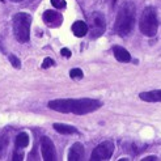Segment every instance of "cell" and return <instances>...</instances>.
<instances>
[{"label":"cell","mask_w":161,"mask_h":161,"mask_svg":"<svg viewBox=\"0 0 161 161\" xmlns=\"http://www.w3.org/2000/svg\"><path fill=\"white\" fill-rule=\"evenodd\" d=\"M8 143H9V140H8V136H5L4 134L0 135V155L4 152V149L7 148Z\"/></svg>","instance_id":"15"},{"label":"cell","mask_w":161,"mask_h":161,"mask_svg":"<svg viewBox=\"0 0 161 161\" xmlns=\"http://www.w3.org/2000/svg\"><path fill=\"white\" fill-rule=\"evenodd\" d=\"M140 31L147 37H153L157 33L158 29V19H157V11L153 7H147L143 11L140 22H139Z\"/></svg>","instance_id":"4"},{"label":"cell","mask_w":161,"mask_h":161,"mask_svg":"<svg viewBox=\"0 0 161 161\" xmlns=\"http://www.w3.org/2000/svg\"><path fill=\"white\" fill-rule=\"evenodd\" d=\"M113 53H114L115 59L118 62H120V63H128V62H131L130 53H128L126 49H123V47L114 46V47H113Z\"/></svg>","instance_id":"10"},{"label":"cell","mask_w":161,"mask_h":161,"mask_svg":"<svg viewBox=\"0 0 161 161\" xmlns=\"http://www.w3.org/2000/svg\"><path fill=\"white\" fill-rule=\"evenodd\" d=\"M47 106L51 110L64 113V114L72 113V114L76 115H84L100 109L102 106V102L94 98H62L50 101L47 103Z\"/></svg>","instance_id":"1"},{"label":"cell","mask_w":161,"mask_h":161,"mask_svg":"<svg viewBox=\"0 0 161 161\" xmlns=\"http://www.w3.org/2000/svg\"><path fill=\"white\" fill-rule=\"evenodd\" d=\"M41 152H42V157L45 161H55L56 160L55 146L51 142V139L47 138V136H43L41 139Z\"/></svg>","instance_id":"7"},{"label":"cell","mask_w":161,"mask_h":161,"mask_svg":"<svg viewBox=\"0 0 161 161\" xmlns=\"http://www.w3.org/2000/svg\"><path fill=\"white\" fill-rule=\"evenodd\" d=\"M69 76L72 79H83L84 74H83V71L80 69V68H74V69L69 71Z\"/></svg>","instance_id":"16"},{"label":"cell","mask_w":161,"mask_h":161,"mask_svg":"<svg viewBox=\"0 0 161 161\" xmlns=\"http://www.w3.org/2000/svg\"><path fill=\"white\" fill-rule=\"evenodd\" d=\"M54 64H55V63H54V60H53L51 58H46V59L43 60V63H42V68H45V69H46V68H50V67L54 66Z\"/></svg>","instance_id":"20"},{"label":"cell","mask_w":161,"mask_h":161,"mask_svg":"<svg viewBox=\"0 0 161 161\" xmlns=\"http://www.w3.org/2000/svg\"><path fill=\"white\" fill-rule=\"evenodd\" d=\"M60 54H62L63 56H66V58H71V55H72V54H71V51H69L68 49H66V47L60 50Z\"/></svg>","instance_id":"21"},{"label":"cell","mask_w":161,"mask_h":161,"mask_svg":"<svg viewBox=\"0 0 161 161\" xmlns=\"http://www.w3.org/2000/svg\"><path fill=\"white\" fill-rule=\"evenodd\" d=\"M8 58H9V62H11V64H12V66H13L14 68H20V67H21L20 59H19L16 55H12V54H11L9 56H8Z\"/></svg>","instance_id":"18"},{"label":"cell","mask_w":161,"mask_h":161,"mask_svg":"<svg viewBox=\"0 0 161 161\" xmlns=\"http://www.w3.org/2000/svg\"><path fill=\"white\" fill-rule=\"evenodd\" d=\"M139 97H140V100L146 101V102H161V89L143 92L139 94Z\"/></svg>","instance_id":"11"},{"label":"cell","mask_w":161,"mask_h":161,"mask_svg":"<svg viewBox=\"0 0 161 161\" xmlns=\"http://www.w3.org/2000/svg\"><path fill=\"white\" fill-rule=\"evenodd\" d=\"M30 24H31L30 14H28L25 12H20V13L14 14V17H13V33H14V37L19 42L25 43L29 41Z\"/></svg>","instance_id":"3"},{"label":"cell","mask_w":161,"mask_h":161,"mask_svg":"<svg viewBox=\"0 0 161 161\" xmlns=\"http://www.w3.org/2000/svg\"><path fill=\"white\" fill-rule=\"evenodd\" d=\"M148 160H157L156 156H147V157H144L143 161H148Z\"/></svg>","instance_id":"22"},{"label":"cell","mask_w":161,"mask_h":161,"mask_svg":"<svg viewBox=\"0 0 161 161\" xmlns=\"http://www.w3.org/2000/svg\"><path fill=\"white\" fill-rule=\"evenodd\" d=\"M115 2H117V0H110V3H111V5H114V4H115Z\"/></svg>","instance_id":"23"},{"label":"cell","mask_w":161,"mask_h":161,"mask_svg":"<svg viewBox=\"0 0 161 161\" xmlns=\"http://www.w3.org/2000/svg\"><path fill=\"white\" fill-rule=\"evenodd\" d=\"M89 33L91 38H98L101 37L106 30V20L105 16L101 12H93L89 19Z\"/></svg>","instance_id":"5"},{"label":"cell","mask_w":161,"mask_h":161,"mask_svg":"<svg viewBox=\"0 0 161 161\" xmlns=\"http://www.w3.org/2000/svg\"><path fill=\"white\" fill-rule=\"evenodd\" d=\"M51 4H53V7L58 8V9H64L67 5L66 0H51Z\"/></svg>","instance_id":"17"},{"label":"cell","mask_w":161,"mask_h":161,"mask_svg":"<svg viewBox=\"0 0 161 161\" xmlns=\"http://www.w3.org/2000/svg\"><path fill=\"white\" fill-rule=\"evenodd\" d=\"M54 130L56 132H59L62 135H72V134H77V128L74 126H68V125H63V123H54Z\"/></svg>","instance_id":"13"},{"label":"cell","mask_w":161,"mask_h":161,"mask_svg":"<svg viewBox=\"0 0 161 161\" xmlns=\"http://www.w3.org/2000/svg\"><path fill=\"white\" fill-rule=\"evenodd\" d=\"M29 146V135L26 132H20L16 136V147L17 148H25Z\"/></svg>","instance_id":"14"},{"label":"cell","mask_w":161,"mask_h":161,"mask_svg":"<svg viewBox=\"0 0 161 161\" xmlns=\"http://www.w3.org/2000/svg\"><path fill=\"white\" fill-rule=\"evenodd\" d=\"M12 2H22V0H12Z\"/></svg>","instance_id":"24"},{"label":"cell","mask_w":161,"mask_h":161,"mask_svg":"<svg viewBox=\"0 0 161 161\" xmlns=\"http://www.w3.org/2000/svg\"><path fill=\"white\" fill-rule=\"evenodd\" d=\"M114 152V143L106 140L96 147L91 155L92 161H102V160H110Z\"/></svg>","instance_id":"6"},{"label":"cell","mask_w":161,"mask_h":161,"mask_svg":"<svg viewBox=\"0 0 161 161\" xmlns=\"http://www.w3.org/2000/svg\"><path fill=\"white\" fill-rule=\"evenodd\" d=\"M43 21L47 26H51V28H58L62 25V22H63V17H62V14L58 13L56 11H45L43 13Z\"/></svg>","instance_id":"8"},{"label":"cell","mask_w":161,"mask_h":161,"mask_svg":"<svg viewBox=\"0 0 161 161\" xmlns=\"http://www.w3.org/2000/svg\"><path fill=\"white\" fill-rule=\"evenodd\" d=\"M88 25L84 21H75L74 25H72V33H74L76 37L81 38L88 33Z\"/></svg>","instance_id":"12"},{"label":"cell","mask_w":161,"mask_h":161,"mask_svg":"<svg viewBox=\"0 0 161 161\" xmlns=\"http://www.w3.org/2000/svg\"><path fill=\"white\" fill-rule=\"evenodd\" d=\"M83 157H84V146L81 143H75L69 149L68 160L69 161H79V160H83Z\"/></svg>","instance_id":"9"},{"label":"cell","mask_w":161,"mask_h":161,"mask_svg":"<svg viewBox=\"0 0 161 161\" xmlns=\"http://www.w3.org/2000/svg\"><path fill=\"white\" fill-rule=\"evenodd\" d=\"M13 161H21L22 158H24V153H22V151H21V148H17L14 151V153H13Z\"/></svg>","instance_id":"19"},{"label":"cell","mask_w":161,"mask_h":161,"mask_svg":"<svg viewBox=\"0 0 161 161\" xmlns=\"http://www.w3.org/2000/svg\"><path fill=\"white\" fill-rule=\"evenodd\" d=\"M135 25V5L130 2L125 3L119 8L115 20V33L120 37H126L132 31Z\"/></svg>","instance_id":"2"}]
</instances>
